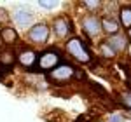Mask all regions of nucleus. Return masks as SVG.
<instances>
[{"label": "nucleus", "instance_id": "obj_9", "mask_svg": "<svg viewBox=\"0 0 131 122\" xmlns=\"http://www.w3.org/2000/svg\"><path fill=\"white\" fill-rule=\"evenodd\" d=\"M10 19L14 21L16 26L19 28H30L33 26V19H35V14L26 7H16L10 14Z\"/></svg>", "mask_w": 131, "mask_h": 122}, {"label": "nucleus", "instance_id": "obj_14", "mask_svg": "<svg viewBox=\"0 0 131 122\" xmlns=\"http://www.w3.org/2000/svg\"><path fill=\"white\" fill-rule=\"evenodd\" d=\"M88 86H89L91 91H94L96 94H98V98H100V100H103V101H114V100L110 98V94H108V91H107V89H105L101 84L89 80V82H88Z\"/></svg>", "mask_w": 131, "mask_h": 122}, {"label": "nucleus", "instance_id": "obj_16", "mask_svg": "<svg viewBox=\"0 0 131 122\" xmlns=\"http://www.w3.org/2000/svg\"><path fill=\"white\" fill-rule=\"evenodd\" d=\"M117 98H119V101L115 100L117 105H121L122 108L131 110V91H126V92H122V94H117Z\"/></svg>", "mask_w": 131, "mask_h": 122}, {"label": "nucleus", "instance_id": "obj_8", "mask_svg": "<svg viewBox=\"0 0 131 122\" xmlns=\"http://www.w3.org/2000/svg\"><path fill=\"white\" fill-rule=\"evenodd\" d=\"M16 54H18V63H19V66H23L26 71H30L31 68L35 66L37 58H39V52L35 51L33 47L26 45V44H23Z\"/></svg>", "mask_w": 131, "mask_h": 122}, {"label": "nucleus", "instance_id": "obj_20", "mask_svg": "<svg viewBox=\"0 0 131 122\" xmlns=\"http://www.w3.org/2000/svg\"><path fill=\"white\" fill-rule=\"evenodd\" d=\"M7 19H10L9 10H7V9H4V7H0V23H5Z\"/></svg>", "mask_w": 131, "mask_h": 122}, {"label": "nucleus", "instance_id": "obj_11", "mask_svg": "<svg viewBox=\"0 0 131 122\" xmlns=\"http://www.w3.org/2000/svg\"><path fill=\"white\" fill-rule=\"evenodd\" d=\"M101 31L105 33V37H110V35H117L121 33V23H119V18L115 16H101Z\"/></svg>", "mask_w": 131, "mask_h": 122}, {"label": "nucleus", "instance_id": "obj_5", "mask_svg": "<svg viewBox=\"0 0 131 122\" xmlns=\"http://www.w3.org/2000/svg\"><path fill=\"white\" fill-rule=\"evenodd\" d=\"M26 39L31 45H46L51 39V26L44 21L33 23V26H30L26 31Z\"/></svg>", "mask_w": 131, "mask_h": 122}, {"label": "nucleus", "instance_id": "obj_4", "mask_svg": "<svg viewBox=\"0 0 131 122\" xmlns=\"http://www.w3.org/2000/svg\"><path fill=\"white\" fill-rule=\"evenodd\" d=\"M73 65L70 63H61L60 66H56L54 70H51L47 73V80L54 86V87H65L63 84H68L70 80H73Z\"/></svg>", "mask_w": 131, "mask_h": 122}, {"label": "nucleus", "instance_id": "obj_3", "mask_svg": "<svg viewBox=\"0 0 131 122\" xmlns=\"http://www.w3.org/2000/svg\"><path fill=\"white\" fill-rule=\"evenodd\" d=\"M79 25H81V30L84 33L82 40L86 42V44H91V40L101 33V21L98 18V14L84 12L81 16V19H79Z\"/></svg>", "mask_w": 131, "mask_h": 122}, {"label": "nucleus", "instance_id": "obj_22", "mask_svg": "<svg viewBox=\"0 0 131 122\" xmlns=\"http://www.w3.org/2000/svg\"><path fill=\"white\" fill-rule=\"evenodd\" d=\"M131 37V30H128V39H129Z\"/></svg>", "mask_w": 131, "mask_h": 122}, {"label": "nucleus", "instance_id": "obj_12", "mask_svg": "<svg viewBox=\"0 0 131 122\" xmlns=\"http://www.w3.org/2000/svg\"><path fill=\"white\" fill-rule=\"evenodd\" d=\"M0 40H2V44H5V47H12L19 40V33L14 26H5L4 25L0 28Z\"/></svg>", "mask_w": 131, "mask_h": 122}, {"label": "nucleus", "instance_id": "obj_18", "mask_svg": "<svg viewBox=\"0 0 131 122\" xmlns=\"http://www.w3.org/2000/svg\"><path fill=\"white\" fill-rule=\"evenodd\" d=\"M73 79L79 80V82H88V73L82 70V68L75 66V68H73Z\"/></svg>", "mask_w": 131, "mask_h": 122}, {"label": "nucleus", "instance_id": "obj_7", "mask_svg": "<svg viewBox=\"0 0 131 122\" xmlns=\"http://www.w3.org/2000/svg\"><path fill=\"white\" fill-rule=\"evenodd\" d=\"M18 63V54L12 47H2L0 49V79L12 71Z\"/></svg>", "mask_w": 131, "mask_h": 122}, {"label": "nucleus", "instance_id": "obj_2", "mask_svg": "<svg viewBox=\"0 0 131 122\" xmlns=\"http://www.w3.org/2000/svg\"><path fill=\"white\" fill-rule=\"evenodd\" d=\"M61 51L58 47H49V49H44L42 52H39V58H37V63L35 66L31 68V73H42V71H47L49 73L51 70H54L56 66H60L61 63Z\"/></svg>", "mask_w": 131, "mask_h": 122}, {"label": "nucleus", "instance_id": "obj_15", "mask_svg": "<svg viewBox=\"0 0 131 122\" xmlns=\"http://www.w3.org/2000/svg\"><path fill=\"white\" fill-rule=\"evenodd\" d=\"M81 7L86 9V12H89V14H96L100 9H103V4L98 2V0H86V2L81 4Z\"/></svg>", "mask_w": 131, "mask_h": 122}, {"label": "nucleus", "instance_id": "obj_6", "mask_svg": "<svg viewBox=\"0 0 131 122\" xmlns=\"http://www.w3.org/2000/svg\"><path fill=\"white\" fill-rule=\"evenodd\" d=\"M51 33H54L56 39H67L68 35L73 33V21L68 16H56L51 21Z\"/></svg>", "mask_w": 131, "mask_h": 122}, {"label": "nucleus", "instance_id": "obj_10", "mask_svg": "<svg viewBox=\"0 0 131 122\" xmlns=\"http://www.w3.org/2000/svg\"><path fill=\"white\" fill-rule=\"evenodd\" d=\"M101 40H103V44H107L115 54H122V52L129 47V39H128V35H124V33L110 35V37H105V39H101Z\"/></svg>", "mask_w": 131, "mask_h": 122}, {"label": "nucleus", "instance_id": "obj_17", "mask_svg": "<svg viewBox=\"0 0 131 122\" xmlns=\"http://www.w3.org/2000/svg\"><path fill=\"white\" fill-rule=\"evenodd\" d=\"M100 52H101V56H103V58H107V59H114V58L117 56V54L112 51L107 44H103V40H100Z\"/></svg>", "mask_w": 131, "mask_h": 122}, {"label": "nucleus", "instance_id": "obj_1", "mask_svg": "<svg viewBox=\"0 0 131 122\" xmlns=\"http://www.w3.org/2000/svg\"><path fill=\"white\" fill-rule=\"evenodd\" d=\"M65 52L73 61H77L81 65H91L93 61L96 59V56L91 52V47L77 35H72V37L67 39V42H65Z\"/></svg>", "mask_w": 131, "mask_h": 122}, {"label": "nucleus", "instance_id": "obj_23", "mask_svg": "<svg viewBox=\"0 0 131 122\" xmlns=\"http://www.w3.org/2000/svg\"><path fill=\"white\" fill-rule=\"evenodd\" d=\"M94 122H103V120H94Z\"/></svg>", "mask_w": 131, "mask_h": 122}, {"label": "nucleus", "instance_id": "obj_19", "mask_svg": "<svg viewBox=\"0 0 131 122\" xmlns=\"http://www.w3.org/2000/svg\"><path fill=\"white\" fill-rule=\"evenodd\" d=\"M60 5V2H56V0H39V7H42V9H47V10H51V9H54V7H58Z\"/></svg>", "mask_w": 131, "mask_h": 122}, {"label": "nucleus", "instance_id": "obj_13", "mask_svg": "<svg viewBox=\"0 0 131 122\" xmlns=\"http://www.w3.org/2000/svg\"><path fill=\"white\" fill-rule=\"evenodd\" d=\"M119 23L122 28L131 30V5H121L119 7Z\"/></svg>", "mask_w": 131, "mask_h": 122}, {"label": "nucleus", "instance_id": "obj_21", "mask_svg": "<svg viewBox=\"0 0 131 122\" xmlns=\"http://www.w3.org/2000/svg\"><path fill=\"white\" fill-rule=\"evenodd\" d=\"M108 122H124V117H122L121 113H112Z\"/></svg>", "mask_w": 131, "mask_h": 122}]
</instances>
